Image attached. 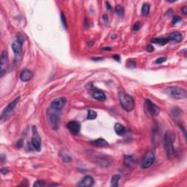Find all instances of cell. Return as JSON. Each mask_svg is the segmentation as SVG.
I'll use <instances>...</instances> for the list:
<instances>
[{
    "instance_id": "cell-21",
    "label": "cell",
    "mask_w": 187,
    "mask_h": 187,
    "mask_svg": "<svg viewBox=\"0 0 187 187\" xmlns=\"http://www.w3.org/2000/svg\"><path fill=\"white\" fill-rule=\"evenodd\" d=\"M121 176L119 175H114L111 178V186L117 187L119 186V181L120 180Z\"/></svg>"
},
{
    "instance_id": "cell-17",
    "label": "cell",
    "mask_w": 187,
    "mask_h": 187,
    "mask_svg": "<svg viewBox=\"0 0 187 187\" xmlns=\"http://www.w3.org/2000/svg\"><path fill=\"white\" fill-rule=\"evenodd\" d=\"M92 97H93L95 99H97L98 101L100 102L105 101L106 99H107L105 94L100 90L94 91L93 93H92Z\"/></svg>"
},
{
    "instance_id": "cell-20",
    "label": "cell",
    "mask_w": 187,
    "mask_h": 187,
    "mask_svg": "<svg viewBox=\"0 0 187 187\" xmlns=\"http://www.w3.org/2000/svg\"><path fill=\"white\" fill-rule=\"evenodd\" d=\"M168 42H169V40L167 39V37H166V38L157 37V38H153V39L151 40L152 43L157 44V45H166Z\"/></svg>"
},
{
    "instance_id": "cell-24",
    "label": "cell",
    "mask_w": 187,
    "mask_h": 187,
    "mask_svg": "<svg viewBox=\"0 0 187 187\" xmlns=\"http://www.w3.org/2000/svg\"><path fill=\"white\" fill-rule=\"evenodd\" d=\"M115 13H116L117 15H119V16H122V15H124V7H123L122 6H121V5H117V6L115 7Z\"/></svg>"
},
{
    "instance_id": "cell-25",
    "label": "cell",
    "mask_w": 187,
    "mask_h": 187,
    "mask_svg": "<svg viewBox=\"0 0 187 187\" xmlns=\"http://www.w3.org/2000/svg\"><path fill=\"white\" fill-rule=\"evenodd\" d=\"M127 67L130 69H133L136 67V61L132 59H130L127 61Z\"/></svg>"
},
{
    "instance_id": "cell-26",
    "label": "cell",
    "mask_w": 187,
    "mask_h": 187,
    "mask_svg": "<svg viewBox=\"0 0 187 187\" xmlns=\"http://www.w3.org/2000/svg\"><path fill=\"white\" fill-rule=\"evenodd\" d=\"M61 22H62V24H63L64 27L65 29H67V20H66V18H65V15H64V14L63 13H61Z\"/></svg>"
},
{
    "instance_id": "cell-31",
    "label": "cell",
    "mask_w": 187,
    "mask_h": 187,
    "mask_svg": "<svg viewBox=\"0 0 187 187\" xmlns=\"http://www.w3.org/2000/svg\"><path fill=\"white\" fill-rule=\"evenodd\" d=\"M154 47H153V46H152L151 45H148L147 46V47H146V51H148V52H152V51H154Z\"/></svg>"
},
{
    "instance_id": "cell-35",
    "label": "cell",
    "mask_w": 187,
    "mask_h": 187,
    "mask_svg": "<svg viewBox=\"0 0 187 187\" xmlns=\"http://www.w3.org/2000/svg\"><path fill=\"white\" fill-rule=\"evenodd\" d=\"M182 11H183V13H184V15H187V7L184 6V7H183Z\"/></svg>"
},
{
    "instance_id": "cell-18",
    "label": "cell",
    "mask_w": 187,
    "mask_h": 187,
    "mask_svg": "<svg viewBox=\"0 0 187 187\" xmlns=\"http://www.w3.org/2000/svg\"><path fill=\"white\" fill-rule=\"evenodd\" d=\"M136 163V159L132 155L124 156V164L127 167H132Z\"/></svg>"
},
{
    "instance_id": "cell-32",
    "label": "cell",
    "mask_w": 187,
    "mask_h": 187,
    "mask_svg": "<svg viewBox=\"0 0 187 187\" xmlns=\"http://www.w3.org/2000/svg\"><path fill=\"white\" fill-rule=\"evenodd\" d=\"M113 58L114 59V60L117 61H121V58H120V56H119V55L115 54V55L113 56Z\"/></svg>"
},
{
    "instance_id": "cell-7",
    "label": "cell",
    "mask_w": 187,
    "mask_h": 187,
    "mask_svg": "<svg viewBox=\"0 0 187 187\" xmlns=\"http://www.w3.org/2000/svg\"><path fill=\"white\" fill-rule=\"evenodd\" d=\"M32 145L37 151H40V150H41V138H40L35 126L32 127Z\"/></svg>"
},
{
    "instance_id": "cell-13",
    "label": "cell",
    "mask_w": 187,
    "mask_h": 187,
    "mask_svg": "<svg viewBox=\"0 0 187 187\" xmlns=\"http://www.w3.org/2000/svg\"><path fill=\"white\" fill-rule=\"evenodd\" d=\"M94 184V179L90 175H86L78 183V186L80 187H90Z\"/></svg>"
},
{
    "instance_id": "cell-29",
    "label": "cell",
    "mask_w": 187,
    "mask_h": 187,
    "mask_svg": "<svg viewBox=\"0 0 187 187\" xmlns=\"http://www.w3.org/2000/svg\"><path fill=\"white\" fill-rule=\"evenodd\" d=\"M181 21V18L180 16H178V15H176V16L173 17V20H172V24H176L177 23H178L179 21Z\"/></svg>"
},
{
    "instance_id": "cell-34",
    "label": "cell",
    "mask_w": 187,
    "mask_h": 187,
    "mask_svg": "<svg viewBox=\"0 0 187 187\" xmlns=\"http://www.w3.org/2000/svg\"><path fill=\"white\" fill-rule=\"evenodd\" d=\"M106 7H107V9L108 10H112V7H111V5H110L109 4V2H106Z\"/></svg>"
},
{
    "instance_id": "cell-33",
    "label": "cell",
    "mask_w": 187,
    "mask_h": 187,
    "mask_svg": "<svg viewBox=\"0 0 187 187\" xmlns=\"http://www.w3.org/2000/svg\"><path fill=\"white\" fill-rule=\"evenodd\" d=\"M1 173H2V174H6V173H8V169L6 168H2L1 169Z\"/></svg>"
},
{
    "instance_id": "cell-19",
    "label": "cell",
    "mask_w": 187,
    "mask_h": 187,
    "mask_svg": "<svg viewBox=\"0 0 187 187\" xmlns=\"http://www.w3.org/2000/svg\"><path fill=\"white\" fill-rule=\"evenodd\" d=\"M114 130H115V132L119 136L124 135L125 133H126V128H125V127L123 126L122 124H119V123H116V124H115Z\"/></svg>"
},
{
    "instance_id": "cell-3",
    "label": "cell",
    "mask_w": 187,
    "mask_h": 187,
    "mask_svg": "<svg viewBox=\"0 0 187 187\" xmlns=\"http://www.w3.org/2000/svg\"><path fill=\"white\" fill-rule=\"evenodd\" d=\"M165 93L169 97L176 99H182L186 98V92L184 88L178 86H170L165 89Z\"/></svg>"
},
{
    "instance_id": "cell-10",
    "label": "cell",
    "mask_w": 187,
    "mask_h": 187,
    "mask_svg": "<svg viewBox=\"0 0 187 187\" xmlns=\"http://www.w3.org/2000/svg\"><path fill=\"white\" fill-rule=\"evenodd\" d=\"M9 64L8 56L6 51H2L1 53V59H0V76L3 77L6 72Z\"/></svg>"
},
{
    "instance_id": "cell-5",
    "label": "cell",
    "mask_w": 187,
    "mask_h": 187,
    "mask_svg": "<svg viewBox=\"0 0 187 187\" xmlns=\"http://www.w3.org/2000/svg\"><path fill=\"white\" fill-rule=\"evenodd\" d=\"M24 42V39L21 34H17V40L13 42L12 49L15 54V59H18L22 55V45Z\"/></svg>"
},
{
    "instance_id": "cell-4",
    "label": "cell",
    "mask_w": 187,
    "mask_h": 187,
    "mask_svg": "<svg viewBox=\"0 0 187 187\" xmlns=\"http://www.w3.org/2000/svg\"><path fill=\"white\" fill-rule=\"evenodd\" d=\"M60 111H56L53 108L48 110L47 111V118L49 122L51 125V128L56 130L59 128V122L60 119Z\"/></svg>"
},
{
    "instance_id": "cell-9",
    "label": "cell",
    "mask_w": 187,
    "mask_h": 187,
    "mask_svg": "<svg viewBox=\"0 0 187 187\" xmlns=\"http://www.w3.org/2000/svg\"><path fill=\"white\" fill-rule=\"evenodd\" d=\"M145 109L148 113L151 115H158L160 113V108L157 105H155L153 102L149 99H146L145 101Z\"/></svg>"
},
{
    "instance_id": "cell-36",
    "label": "cell",
    "mask_w": 187,
    "mask_h": 187,
    "mask_svg": "<svg viewBox=\"0 0 187 187\" xmlns=\"http://www.w3.org/2000/svg\"><path fill=\"white\" fill-rule=\"evenodd\" d=\"M103 58H92V60L94 61H99V60H103Z\"/></svg>"
},
{
    "instance_id": "cell-30",
    "label": "cell",
    "mask_w": 187,
    "mask_h": 187,
    "mask_svg": "<svg viewBox=\"0 0 187 187\" xmlns=\"http://www.w3.org/2000/svg\"><path fill=\"white\" fill-rule=\"evenodd\" d=\"M140 22H139V21H137L135 24H134V26H133V30H134V31L139 30V29H140Z\"/></svg>"
},
{
    "instance_id": "cell-11",
    "label": "cell",
    "mask_w": 187,
    "mask_h": 187,
    "mask_svg": "<svg viewBox=\"0 0 187 187\" xmlns=\"http://www.w3.org/2000/svg\"><path fill=\"white\" fill-rule=\"evenodd\" d=\"M67 103V99L64 97H59L51 102V108L56 110V111H61L64 107L65 104Z\"/></svg>"
},
{
    "instance_id": "cell-8",
    "label": "cell",
    "mask_w": 187,
    "mask_h": 187,
    "mask_svg": "<svg viewBox=\"0 0 187 187\" xmlns=\"http://www.w3.org/2000/svg\"><path fill=\"white\" fill-rule=\"evenodd\" d=\"M155 161V153L154 150H150L146 154L141 163V167L142 169H148L153 165Z\"/></svg>"
},
{
    "instance_id": "cell-1",
    "label": "cell",
    "mask_w": 187,
    "mask_h": 187,
    "mask_svg": "<svg viewBox=\"0 0 187 187\" xmlns=\"http://www.w3.org/2000/svg\"><path fill=\"white\" fill-rule=\"evenodd\" d=\"M175 140V134L172 131H167L165 135V148L167 157L171 159L175 154L174 142Z\"/></svg>"
},
{
    "instance_id": "cell-15",
    "label": "cell",
    "mask_w": 187,
    "mask_h": 187,
    "mask_svg": "<svg viewBox=\"0 0 187 187\" xmlns=\"http://www.w3.org/2000/svg\"><path fill=\"white\" fill-rule=\"evenodd\" d=\"M167 39L169 41H174L176 42H180L183 40V35L181 32H173L168 34Z\"/></svg>"
},
{
    "instance_id": "cell-37",
    "label": "cell",
    "mask_w": 187,
    "mask_h": 187,
    "mask_svg": "<svg viewBox=\"0 0 187 187\" xmlns=\"http://www.w3.org/2000/svg\"><path fill=\"white\" fill-rule=\"evenodd\" d=\"M103 49L104 51H110V50H111V48H103Z\"/></svg>"
},
{
    "instance_id": "cell-22",
    "label": "cell",
    "mask_w": 187,
    "mask_h": 187,
    "mask_svg": "<svg viewBox=\"0 0 187 187\" xmlns=\"http://www.w3.org/2000/svg\"><path fill=\"white\" fill-rule=\"evenodd\" d=\"M150 11V5L148 3H145L142 7L141 10V13L142 15H144V16H146V15H148Z\"/></svg>"
},
{
    "instance_id": "cell-6",
    "label": "cell",
    "mask_w": 187,
    "mask_h": 187,
    "mask_svg": "<svg viewBox=\"0 0 187 187\" xmlns=\"http://www.w3.org/2000/svg\"><path fill=\"white\" fill-rule=\"evenodd\" d=\"M20 99H21V97L20 96H18V97L15 98V99L13 100V102H11V103H10L6 107H5V110H4L2 113V115H1V121H2L7 120V119L9 118V116L11 115V113H13V111H14V109L15 108V107H16V105H18L19 101H20Z\"/></svg>"
},
{
    "instance_id": "cell-27",
    "label": "cell",
    "mask_w": 187,
    "mask_h": 187,
    "mask_svg": "<svg viewBox=\"0 0 187 187\" xmlns=\"http://www.w3.org/2000/svg\"><path fill=\"white\" fill-rule=\"evenodd\" d=\"M33 186H39V187H40V186H49V185L46 184L45 181H37L34 184Z\"/></svg>"
},
{
    "instance_id": "cell-16",
    "label": "cell",
    "mask_w": 187,
    "mask_h": 187,
    "mask_svg": "<svg viewBox=\"0 0 187 187\" xmlns=\"http://www.w3.org/2000/svg\"><path fill=\"white\" fill-rule=\"evenodd\" d=\"M90 143L95 147H105V146H108V142L103 138L96 139V140L91 141Z\"/></svg>"
},
{
    "instance_id": "cell-14",
    "label": "cell",
    "mask_w": 187,
    "mask_h": 187,
    "mask_svg": "<svg viewBox=\"0 0 187 187\" xmlns=\"http://www.w3.org/2000/svg\"><path fill=\"white\" fill-rule=\"evenodd\" d=\"M33 72L28 69H24L20 73V79L23 82H27L33 78Z\"/></svg>"
},
{
    "instance_id": "cell-28",
    "label": "cell",
    "mask_w": 187,
    "mask_h": 187,
    "mask_svg": "<svg viewBox=\"0 0 187 187\" xmlns=\"http://www.w3.org/2000/svg\"><path fill=\"white\" fill-rule=\"evenodd\" d=\"M167 61V58H165V57H160V58H159V59H156L154 62L157 64H162L164 62H165V61Z\"/></svg>"
},
{
    "instance_id": "cell-23",
    "label": "cell",
    "mask_w": 187,
    "mask_h": 187,
    "mask_svg": "<svg viewBox=\"0 0 187 187\" xmlns=\"http://www.w3.org/2000/svg\"><path fill=\"white\" fill-rule=\"evenodd\" d=\"M97 114L95 111H92V110H88V115L87 119L88 120H93L97 118Z\"/></svg>"
},
{
    "instance_id": "cell-2",
    "label": "cell",
    "mask_w": 187,
    "mask_h": 187,
    "mask_svg": "<svg viewBox=\"0 0 187 187\" xmlns=\"http://www.w3.org/2000/svg\"><path fill=\"white\" fill-rule=\"evenodd\" d=\"M119 99L121 107L126 111L130 112L134 109V101L132 96H130V94L122 92V93L119 94Z\"/></svg>"
},
{
    "instance_id": "cell-12",
    "label": "cell",
    "mask_w": 187,
    "mask_h": 187,
    "mask_svg": "<svg viewBox=\"0 0 187 187\" xmlns=\"http://www.w3.org/2000/svg\"><path fill=\"white\" fill-rule=\"evenodd\" d=\"M67 128L72 134L77 135L80 131V124L77 121H71L67 124Z\"/></svg>"
}]
</instances>
